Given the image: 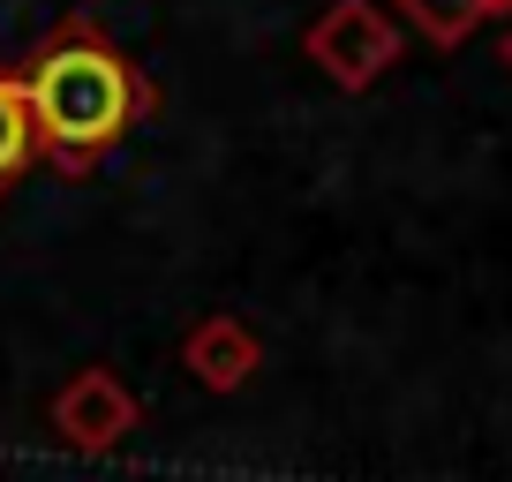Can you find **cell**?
Instances as JSON below:
<instances>
[{"label": "cell", "mask_w": 512, "mask_h": 482, "mask_svg": "<svg viewBox=\"0 0 512 482\" xmlns=\"http://www.w3.org/2000/svg\"><path fill=\"white\" fill-rule=\"evenodd\" d=\"M392 8H400L430 46H467V38L490 23V16H482V0H392Z\"/></svg>", "instance_id": "5b68a950"}, {"label": "cell", "mask_w": 512, "mask_h": 482, "mask_svg": "<svg viewBox=\"0 0 512 482\" xmlns=\"http://www.w3.org/2000/svg\"><path fill=\"white\" fill-rule=\"evenodd\" d=\"M505 8H512V0H482V16H505Z\"/></svg>", "instance_id": "52a82bcc"}, {"label": "cell", "mask_w": 512, "mask_h": 482, "mask_svg": "<svg viewBox=\"0 0 512 482\" xmlns=\"http://www.w3.org/2000/svg\"><path fill=\"white\" fill-rule=\"evenodd\" d=\"M181 370H189L204 392H241L256 370H264V339H256L241 317L211 309V317H196L189 339H181Z\"/></svg>", "instance_id": "277c9868"}, {"label": "cell", "mask_w": 512, "mask_h": 482, "mask_svg": "<svg viewBox=\"0 0 512 482\" xmlns=\"http://www.w3.org/2000/svg\"><path fill=\"white\" fill-rule=\"evenodd\" d=\"M53 437H61L68 452H113V445H128V430H136V392L121 385V377L98 362V370H76L61 392H53Z\"/></svg>", "instance_id": "3957f363"}, {"label": "cell", "mask_w": 512, "mask_h": 482, "mask_svg": "<svg viewBox=\"0 0 512 482\" xmlns=\"http://www.w3.org/2000/svg\"><path fill=\"white\" fill-rule=\"evenodd\" d=\"M16 83H23V106H31L38 151H46L61 174H83L98 151H113L151 113L144 76L106 46V31H98L91 16L53 31Z\"/></svg>", "instance_id": "6da1fadb"}, {"label": "cell", "mask_w": 512, "mask_h": 482, "mask_svg": "<svg viewBox=\"0 0 512 482\" xmlns=\"http://www.w3.org/2000/svg\"><path fill=\"white\" fill-rule=\"evenodd\" d=\"M38 159V129H31V106H23V83L0 76V189Z\"/></svg>", "instance_id": "8992f818"}, {"label": "cell", "mask_w": 512, "mask_h": 482, "mask_svg": "<svg viewBox=\"0 0 512 482\" xmlns=\"http://www.w3.org/2000/svg\"><path fill=\"white\" fill-rule=\"evenodd\" d=\"M497 53H505V68H512V31H505V46H497Z\"/></svg>", "instance_id": "ba28073f"}, {"label": "cell", "mask_w": 512, "mask_h": 482, "mask_svg": "<svg viewBox=\"0 0 512 482\" xmlns=\"http://www.w3.org/2000/svg\"><path fill=\"white\" fill-rule=\"evenodd\" d=\"M302 53L309 68L339 83V91H369L377 76L400 68V23L384 16L377 0H332L317 23L302 31Z\"/></svg>", "instance_id": "7a4b0ae2"}]
</instances>
